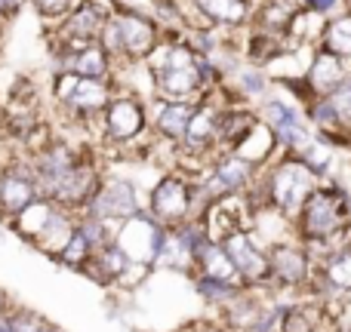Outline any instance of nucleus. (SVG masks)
Wrapping results in <instances>:
<instances>
[{
    "mask_svg": "<svg viewBox=\"0 0 351 332\" xmlns=\"http://www.w3.org/2000/svg\"><path fill=\"white\" fill-rule=\"evenodd\" d=\"M142 71L148 74L152 96L167 99V102H197L204 92H210L222 80L204 55H197L182 37L173 34L160 37Z\"/></svg>",
    "mask_w": 351,
    "mask_h": 332,
    "instance_id": "obj_1",
    "label": "nucleus"
},
{
    "mask_svg": "<svg viewBox=\"0 0 351 332\" xmlns=\"http://www.w3.org/2000/svg\"><path fill=\"white\" fill-rule=\"evenodd\" d=\"M293 237L311 253V259H324L351 240V212L348 188L339 179H327L311 191L299 216L293 218Z\"/></svg>",
    "mask_w": 351,
    "mask_h": 332,
    "instance_id": "obj_2",
    "label": "nucleus"
},
{
    "mask_svg": "<svg viewBox=\"0 0 351 332\" xmlns=\"http://www.w3.org/2000/svg\"><path fill=\"white\" fill-rule=\"evenodd\" d=\"M160 37H164V31L154 18L127 10H111L99 43L111 55L114 68H142L160 43Z\"/></svg>",
    "mask_w": 351,
    "mask_h": 332,
    "instance_id": "obj_3",
    "label": "nucleus"
},
{
    "mask_svg": "<svg viewBox=\"0 0 351 332\" xmlns=\"http://www.w3.org/2000/svg\"><path fill=\"white\" fill-rule=\"evenodd\" d=\"M210 200L204 197L197 185V175H188L182 169H164L145 194V212L164 228L188 222V218H200Z\"/></svg>",
    "mask_w": 351,
    "mask_h": 332,
    "instance_id": "obj_4",
    "label": "nucleus"
},
{
    "mask_svg": "<svg viewBox=\"0 0 351 332\" xmlns=\"http://www.w3.org/2000/svg\"><path fill=\"white\" fill-rule=\"evenodd\" d=\"M256 114L271 129L280 154H293L296 157L315 139V129H311L308 114H305V102L299 96H293L287 86L271 84V92L256 105Z\"/></svg>",
    "mask_w": 351,
    "mask_h": 332,
    "instance_id": "obj_5",
    "label": "nucleus"
},
{
    "mask_svg": "<svg viewBox=\"0 0 351 332\" xmlns=\"http://www.w3.org/2000/svg\"><path fill=\"white\" fill-rule=\"evenodd\" d=\"M99 127H102L105 145L117 148V151H133V148L148 151V148H152L148 102L139 96V92L117 90L114 96H111L108 108H105L102 117H99Z\"/></svg>",
    "mask_w": 351,
    "mask_h": 332,
    "instance_id": "obj_6",
    "label": "nucleus"
},
{
    "mask_svg": "<svg viewBox=\"0 0 351 332\" xmlns=\"http://www.w3.org/2000/svg\"><path fill=\"white\" fill-rule=\"evenodd\" d=\"M10 228L16 231L25 243H31L34 249H40L49 259H56L59 249L68 243V237L74 234V228H77V216L40 197L19 218H12Z\"/></svg>",
    "mask_w": 351,
    "mask_h": 332,
    "instance_id": "obj_7",
    "label": "nucleus"
},
{
    "mask_svg": "<svg viewBox=\"0 0 351 332\" xmlns=\"http://www.w3.org/2000/svg\"><path fill=\"white\" fill-rule=\"evenodd\" d=\"M315 268L317 261L296 237L271 243L268 246V292L284 298L305 296L308 283L315 280Z\"/></svg>",
    "mask_w": 351,
    "mask_h": 332,
    "instance_id": "obj_8",
    "label": "nucleus"
},
{
    "mask_svg": "<svg viewBox=\"0 0 351 332\" xmlns=\"http://www.w3.org/2000/svg\"><path fill=\"white\" fill-rule=\"evenodd\" d=\"M114 92H117L114 80H93V77H80V74H71V71H56V80H53L56 105L65 108L71 114V120H77V123L99 120Z\"/></svg>",
    "mask_w": 351,
    "mask_h": 332,
    "instance_id": "obj_9",
    "label": "nucleus"
},
{
    "mask_svg": "<svg viewBox=\"0 0 351 332\" xmlns=\"http://www.w3.org/2000/svg\"><path fill=\"white\" fill-rule=\"evenodd\" d=\"M142 209H145V194L139 191V185L133 179H127V175L105 173L96 194L90 197V203H86V209L80 216H93L108 225H121Z\"/></svg>",
    "mask_w": 351,
    "mask_h": 332,
    "instance_id": "obj_10",
    "label": "nucleus"
},
{
    "mask_svg": "<svg viewBox=\"0 0 351 332\" xmlns=\"http://www.w3.org/2000/svg\"><path fill=\"white\" fill-rule=\"evenodd\" d=\"M234 265L237 277L247 290H268V246L253 234V228H243L219 240Z\"/></svg>",
    "mask_w": 351,
    "mask_h": 332,
    "instance_id": "obj_11",
    "label": "nucleus"
},
{
    "mask_svg": "<svg viewBox=\"0 0 351 332\" xmlns=\"http://www.w3.org/2000/svg\"><path fill=\"white\" fill-rule=\"evenodd\" d=\"M164 225H158L145 209L136 212L133 218L117 225V234L114 243L123 255L130 259V265H139V268H152L154 271V261H158V249L160 240H164Z\"/></svg>",
    "mask_w": 351,
    "mask_h": 332,
    "instance_id": "obj_12",
    "label": "nucleus"
},
{
    "mask_svg": "<svg viewBox=\"0 0 351 332\" xmlns=\"http://www.w3.org/2000/svg\"><path fill=\"white\" fill-rule=\"evenodd\" d=\"M348 71H351V65L346 59H339V55H333L330 49L317 47L315 55H311V65H308V71H305V77L296 80V84H280V86H287L290 92H296V96L308 105L311 99L333 96V92L346 84Z\"/></svg>",
    "mask_w": 351,
    "mask_h": 332,
    "instance_id": "obj_13",
    "label": "nucleus"
},
{
    "mask_svg": "<svg viewBox=\"0 0 351 332\" xmlns=\"http://www.w3.org/2000/svg\"><path fill=\"white\" fill-rule=\"evenodd\" d=\"M111 16L108 0H77L62 22H56V47H84L99 43L102 28Z\"/></svg>",
    "mask_w": 351,
    "mask_h": 332,
    "instance_id": "obj_14",
    "label": "nucleus"
},
{
    "mask_svg": "<svg viewBox=\"0 0 351 332\" xmlns=\"http://www.w3.org/2000/svg\"><path fill=\"white\" fill-rule=\"evenodd\" d=\"M37 200H40V188H37L31 160L16 157L0 166V218L3 222L19 218Z\"/></svg>",
    "mask_w": 351,
    "mask_h": 332,
    "instance_id": "obj_15",
    "label": "nucleus"
},
{
    "mask_svg": "<svg viewBox=\"0 0 351 332\" xmlns=\"http://www.w3.org/2000/svg\"><path fill=\"white\" fill-rule=\"evenodd\" d=\"M200 28H216L241 34L256 18V0H191Z\"/></svg>",
    "mask_w": 351,
    "mask_h": 332,
    "instance_id": "obj_16",
    "label": "nucleus"
},
{
    "mask_svg": "<svg viewBox=\"0 0 351 332\" xmlns=\"http://www.w3.org/2000/svg\"><path fill=\"white\" fill-rule=\"evenodd\" d=\"M59 71H71L93 80H114L117 68L102 43H84V47H53Z\"/></svg>",
    "mask_w": 351,
    "mask_h": 332,
    "instance_id": "obj_17",
    "label": "nucleus"
},
{
    "mask_svg": "<svg viewBox=\"0 0 351 332\" xmlns=\"http://www.w3.org/2000/svg\"><path fill=\"white\" fill-rule=\"evenodd\" d=\"M200 222L206 225L210 240H225L228 234L243 228H253V209H250L247 197L234 194V197H219L204 209Z\"/></svg>",
    "mask_w": 351,
    "mask_h": 332,
    "instance_id": "obj_18",
    "label": "nucleus"
},
{
    "mask_svg": "<svg viewBox=\"0 0 351 332\" xmlns=\"http://www.w3.org/2000/svg\"><path fill=\"white\" fill-rule=\"evenodd\" d=\"M194 102H167V99H152L148 105V127L158 142L170 148H179L185 139V129L191 123Z\"/></svg>",
    "mask_w": 351,
    "mask_h": 332,
    "instance_id": "obj_19",
    "label": "nucleus"
},
{
    "mask_svg": "<svg viewBox=\"0 0 351 332\" xmlns=\"http://www.w3.org/2000/svg\"><path fill=\"white\" fill-rule=\"evenodd\" d=\"M219 86L228 92L231 102L250 105V108H256V105H259L262 99L271 92V80H268V74L262 71V68H256V65H250V62H243V59L234 62V65H231L228 71L222 74Z\"/></svg>",
    "mask_w": 351,
    "mask_h": 332,
    "instance_id": "obj_20",
    "label": "nucleus"
},
{
    "mask_svg": "<svg viewBox=\"0 0 351 332\" xmlns=\"http://www.w3.org/2000/svg\"><path fill=\"white\" fill-rule=\"evenodd\" d=\"M130 268L133 265H130V259L117 249V243H108V246L99 249L90 265L84 268V277H90L93 283H99V286H108V290H121Z\"/></svg>",
    "mask_w": 351,
    "mask_h": 332,
    "instance_id": "obj_21",
    "label": "nucleus"
},
{
    "mask_svg": "<svg viewBox=\"0 0 351 332\" xmlns=\"http://www.w3.org/2000/svg\"><path fill=\"white\" fill-rule=\"evenodd\" d=\"M256 120H259V114L250 105H237V102L225 105L222 114H219V154L234 151L243 142V136L256 127Z\"/></svg>",
    "mask_w": 351,
    "mask_h": 332,
    "instance_id": "obj_22",
    "label": "nucleus"
},
{
    "mask_svg": "<svg viewBox=\"0 0 351 332\" xmlns=\"http://www.w3.org/2000/svg\"><path fill=\"white\" fill-rule=\"evenodd\" d=\"M194 277H206V280H219V283H231V286H243L237 277L234 265H231L228 253L219 240H206L204 246L194 255Z\"/></svg>",
    "mask_w": 351,
    "mask_h": 332,
    "instance_id": "obj_23",
    "label": "nucleus"
},
{
    "mask_svg": "<svg viewBox=\"0 0 351 332\" xmlns=\"http://www.w3.org/2000/svg\"><path fill=\"white\" fill-rule=\"evenodd\" d=\"M234 154L237 157H243V160H250L253 166L265 169L280 154V148H278V142H274L271 129H268L262 120H256V127L243 136V142L234 148Z\"/></svg>",
    "mask_w": 351,
    "mask_h": 332,
    "instance_id": "obj_24",
    "label": "nucleus"
},
{
    "mask_svg": "<svg viewBox=\"0 0 351 332\" xmlns=\"http://www.w3.org/2000/svg\"><path fill=\"white\" fill-rule=\"evenodd\" d=\"M191 290H194V296H197V302L204 305L206 317H219L247 286H231V283H219V280L191 277Z\"/></svg>",
    "mask_w": 351,
    "mask_h": 332,
    "instance_id": "obj_25",
    "label": "nucleus"
},
{
    "mask_svg": "<svg viewBox=\"0 0 351 332\" xmlns=\"http://www.w3.org/2000/svg\"><path fill=\"white\" fill-rule=\"evenodd\" d=\"M317 47L330 49L333 55H339V59H346L351 65V10L346 12V16L327 22V28H324L321 43H317Z\"/></svg>",
    "mask_w": 351,
    "mask_h": 332,
    "instance_id": "obj_26",
    "label": "nucleus"
},
{
    "mask_svg": "<svg viewBox=\"0 0 351 332\" xmlns=\"http://www.w3.org/2000/svg\"><path fill=\"white\" fill-rule=\"evenodd\" d=\"M93 255H96V249H93V243L86 240L84 234H80V228H74V234L68 237V243L59 249V255H56V261H59L62 268H68V271H77V274H84V268L93 261Z\"/></svg>",
    "mask_w": 351,
    "mask_h": 332,
    "instance_id": "obj_27",
    "label": "nucleus"
},
{
    "mask_svg": "<svg viewBox=\"0 0 351 332\" xmlns=\"http://www.w3.org/2000/svg\"><path fill=\"white\" fill-rule=\"evenodd\" d=\"M296 6L308 16H317L321 22H333L351 10V0H296Z\"/></svg>",
    "mask_w": 351,
    "mask_h": 332,
    "instance_id": "obj_28",
    "label": "nucleus"
},
{
    "mask_svg": "<svg viewBox=\"0 0 351 332\" xmlns=\"http://www.w3.org/2000/svg\"><path fill=\"white\" fill-rule=\"evenodd\" d=\"M28 3L34 6L43 18H49V22H62V18L74 10V3H77V0H28Z\"/></svg>",
    "mask_w": 351,
    "mask_h": 332,
    "instance_id": "obj_29",
    "label": "nucleus"
},
{
    "mask_svg": "<svg viewBox=\"0 0 351 332\" xmlns=\"http://www.w3.org/2000/svg\"><path fill=\"white\" fill-rule=\"evenodd\" d=\"M330 99H333V105L342 111V117H346V120H348V127H351V71H348L346 84H342L339 90H336Z\"/></svg>",
    "mask_w": 351,
    "mask_h": 332,
    "instance_id": "obj_30",
    "label": "nucleus"
},
{
    "mask_svg": "<svg viewBox=\"0 0 351 332\" xmlns=\"http://www.w3.org/2000/svg\"><path fill=\"white\" fill-rule=\"evenodd\" d=\"M185 327H188V332H231L219 317H197V320L185 323Z\"/></svg>",
    "mask_w": 351,
    "mask_h": 332,
    "instance_id": "obj_31",
    "label": "nucleus"
},
{
    "mask_svg": "<svg viewBox=\"0 0 351 332\" xmlns=\"http://www.w3.org/2000/svg\"><path fill=\"white\" fill-rule=\"evenodd\" d=\"M43 332H65V329H59V327H53V323H47V329Z\"/></svg>",
    "mask_w": 351,
    "mask_h": 332,
    "instance_id": "obj_32",
    "label": "nucleus"
},
{
    "mask_svg": "<svg viewBox=\"0 0 351 332\" xmlns=\"http://www.w3.org/2000/svg\"><path fill=\"white\" fill-rule=\"evenodd\" d=\"M173 332H188V327H182V329H173Z\"/></svg>",
    "mask_w": 351,
    "mask_h": 332,
    "instance_id": "obj_33",
    "label": "nucleus"
}]
</instances>
